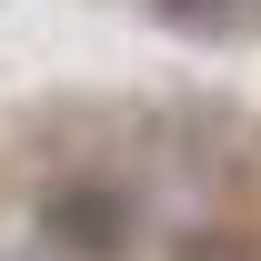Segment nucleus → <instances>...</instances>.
I'll return each mask as SVG.
<instances>
[{
	"instance_id": "nucleus-2",
	"label": "nucleus",
	"mask_w": 261,
	"mask_h": 261,
	"mask_svg": "<svg viewBox=\"0 0 261 261\" xmlns=\"http://www.w3.org/2000/svg\"><path fill=\"white\" fill-rule=\"evenodd\" d=\"M151 20H171L191 40H241V31H261V0H151Z\"/></svg>"
},
{
	"instance_id": "nucleus-1",
	"label": "nucleus",
	"mask_w": 261,
	"mask_h": 261,
	"mask_svg": "<svg viewBox=\"0 0 261 261\" xmlns=\"http://www.w3.org/2000/svg\"><path fill=\"white\" fill-rule=\"evenodd\" d=\"M40 241H50L61 261H130V241H141V201H130L121 181H100V171L50 181V191H40Z\"/></svg>"
}]
</instances>
